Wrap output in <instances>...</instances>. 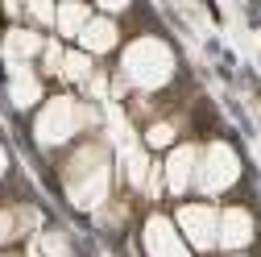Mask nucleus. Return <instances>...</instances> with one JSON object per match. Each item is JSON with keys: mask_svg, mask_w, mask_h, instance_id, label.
<instances>
[{"mask_svg": "<svg viewBox=\"0 0 261 257\" xmlns=\"http://www.w3.org/2000/svg\"><path fill=\"white\" fill-rule=\"evenodd\" d=\"M46 42L50 38L42 34V29H34V25H9L5 38H0V54H5L9 67H29L34 58H42Z\"/></svg>", "mask_w": 261, "mask_h": 257, "instance_id": "6e6552de", "label": "nucleus"}, {"mask_svg": "<svg viewBox=\"0 0 261 257\" xmlns=\"http://www.w3.org/2000/svg\"><path fill=\"white\" fill-rule=\"evenodd\" d=\"M141 241H145V257H191V245L182 241L174 216H166V212H149L145 216Z\"/></svg>", "mask_w": 261, "mask_h": 257, "instance_id": "423d86ee", "label": "nucleus"}, {"mask_svg": "<svg viewBox=\"0 0 261 257\" xmlns=\"http://www.w3.org/2000/svg\"><path fill=\"white\" fill-rule=\"evenodd\" d=\"M228 257H249V253H228Z\"/></svg>", "mask_w": 261, "mask_h": 257, "instance_id": "dca6fc26", "label": "nucleus"}, {"mask_svg": "<svg viewBox=\"0 0 261 257\" xmlns=\"http://www.w3.org/2000/svg\"><path fill=\"white\" fill-rule=\"evenodd\" d=\"M174 79V50L162 42V38H153V34H141L133 46L124 50V58H120V79L112 83L116 91H124L128 83L137 87V95H149V91H158V87H166Z\"/></svg>", "mask_w": 261, "mask_h": 257, "instance_id": "7ed1b4c3", "label": "nucleus"}, {"mask_svg": "<svg viewBox=\"0 0 261 257\" xmlns=\"http://www.w3.org/2000/svg\"><path fill=\"white\" fill-rule=\"evenodd\" d=\"M120 42H124V29H120V21H112V17H104V13H95V17L87 21V29L79 34V50H83V54H91V58H104V54H112Z\"/></svg>", "mask_w": 261, "mask_h": 257, "instance_id": "9d476101", "label": "nucleus"}, {"mask_svg": "<svg viewBox=\"0 0 261 257\" xmlns=\"http://www.w3.org/2000/svg\"><path fill=\"white\" fill-rule=\"evenodd\" d=\"M9 166H13V162H9V149H5V145H0V183H5V178H9Z\"/></svg>", "mask_w": 261, "mask_h": 257, "instance_id": "2eb2a0df", "label": "nucleus"}, {"mask_svg": "<svg viewBox=\"0 0 261 257\" xmlns=\"http://www.w3.org/2000/svg\"><path fill=\"white\" fill-rule=\"evenodd\" d=\"M34 220L38 216L29 212V203H0V249L17 245L29 233V224H34Z\"/></svg>", "mask_w": 261, "mask_h": 257, "instance_id": "f8f14e48", "label": "nucleus"}, {"mask_svg": "<svg viewBox=\"0 0 261 257\" xmlns=\"http://www.w3.org/2000/svg\"><path fill=\"white\" fill-rule=\"evenodd\" d=\"M95 13L87 9V5H58V21H54V34L58 38H75L79 42V34H83V29H87V21H91Z\"/></svg>", "mask_w": 261, "mask_h": 257, "instance_id": "ddd939ff", "label": "nucleus"}, {"mask_svg": "<svg viewBox=\"0 0 261 257\" xmlns=\"http://www.w3.org/2000/svg\"><path fill=\"white\" fill-rule=\"evenodd\" d=\"M174 224L191 249H216L220 245V208L216 203H203V199H191V203H178L174 208Z\"/></svg>", "mask_w": 261, "mask_h": 257, "instance_id": "39448f33", "label": "nucleus"}, {"mask_svg": "<svg viewBox=\"0 0 261 257\" xmlns=\"http://www.w3.org/2000/svg\"><path fill=\"white\" fill-rule=\"evenodd\" d=\"M257 241V220L249 212V203H228L220 208V245L228 253H249V245Z\"/></svg>", "mask_w": 261, "mask_h": 257, "instance_id": "0eeeda50", "label": "nucleus"}, {"mask_svg": "<svg viewBox=\"0 0 261 257\" xmlns=\"http://www.w3.org/2000/svg\"><path fill=\"white\" fill-rule=\"evenodd\" d=\"M9 100L21 112L42 104V71H34V67H9Z\"/></svg>", "mask_w": 261, "mask_h": 257, "instance_id": "9b49d317", "label": "nucleus"}, {"mask_svg": "<svg viewBox=\"0 0 261 257\" xmlns=\"http://www.w3.org/2000/svg\"><path fill=\"white\" fill-rule=\"evenodd\" d=\"M58 183L79 212H100L112 199V153H108V145L100 137H83L79 145H71L62 166H58Z\"/></svg>", "mask_w": 261, "mask_h": 257, "instance_id": "f257e3e1", "label": "nucleus"}, {"mask_svg": "<svg viewBox=\"0 0 261 257\" xmlns=\"http://www.w3.org/2000/svg\"><path fill=\"white\" fill-rule=\"evenodd\" d=\"M91 75H95V58H91V54H83L79 46H75V50H67V58H62V79L75 83V87H87V83H91Z\"/></svg>", "mask_w": 261, "mask_h": 257, "instance_id": "4468645a", "label": "nucleus"}, {"mask_svg": "<svg viewBox=\"0 0 261 257\" xmlns=\"http://www.w3.org/2000/svg\"><path fill=\"white\" fill-rule=\"evenodd\" d=\"M241 183V158L232 153L228 141H207L199 149V170H195V187L203 195H224L228 187Z\"/></svg>", "mask_w": 261, "mask_h": 257, "instance_id": "20e7f679", "label": "nucleus"}, {"mask_svg": "<svg viewBox=\"0 0 261 257\" xmlns=\"http://www.w3.org/2000/svg\"><path fill=\"white\" fill-rule=\"evenodd\" d=\"M100 124V112L87 100L75 95H50L34 116V137L42 149H62V145H79L87 128Z\"/></svg>", "mask_w": 261, "mask_h": 257, "instance_id": "f03ea898", "label": "nucleus"}, {"mask_svg": "<svg viewBox=\"0 0 261 257\" xmlns=\"http://www.w3.org/2000/svg\"><path fill=\"white\" fill-rule=\"evenodd\" d=\"M195 170H199V145H174L166 166H162V178H166V191L170 195H187L195 187Z\"/></svg>", "mask_w": 261, "mask_h": 257, "instance_id": "1a4fd4ad", "label": "nucleus"}]
</instances>
